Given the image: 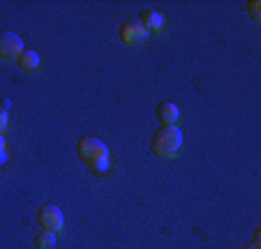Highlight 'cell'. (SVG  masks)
<instances>
[{
	"label": "cell",
	"mask_w": 261,
	"mask_h": 249,
	"mask_svg": "<svg viewBox=\"0 0 261 249\" xmlns=\"http://www.w3.org/2000/svg\"><path fill=\"white\" fill-rule=\"evenodd\" d=\"M7 157H10V155H7V148H5V150H0V169L7 164Z\"/></svg>",
	"instance_id": "12"
},
{
	"label": "cell",
	"mask_w": 261,
	"mask_h": 249,
	"mask_svg": "<svg viewBox=\"0 0 261 249\" xmlns=\"http://www.w3.org/2000/svg\"><path fill=\"white\" fill-rule=\"evenodd\" d=\"M243 249H259V247H254V244H250V247H243Z\"/></svg>",
	"instance_id": "15"
},
{
	"label": "cell",
	"mask_w": 261,
	"mask_h": 249,
	"mask_svg": "<svg viewBox=\"0 0 261 249\" xmlns=\"http://www.w3.org/2000/svg\"><path fill=\"white\" fill-rule=\"evenodd\" d=\"M245 12L252 16V21H256V23H259V21H261V14H259V3H256V0H252V3H247V5H245Z\"/></svg>",
	"instance_id": "10"
},
{
	"label": "cell",
	"mask_w": 261,
	"mask_h": 249,
	"mask_svg": "<svg viewBox=\"0 0 261 249\" xmlns=\"http://www.w3.org/2000/svg\"><path fill=\"white\" fill-rule=\"evenodd\" d=\"M21 53H23V39L12 30H0V58L19 60Z\"/></svg>",
	"instance_id": "4"
},
{
	"label": "cell",
	"mask_w": 261,
	"mask_h": 249,
	"mask_svg": "<svg viewBox=\"0 0 261 249\" xmlns=\"http://www.w3.org/2000/svg\"><path fill=\"white\" fill-rule=\"evenodd\" d=\"M76 157L88 166L93 173H107L109 169V148L95 136H84L76 141Z\"/></svg>",
	"instance_id": "1"
},
{
	"label": "cell",
	"mask_w": 261,
	"mask_h": 249,
	"mask_svg": "<svg viewBox=\"0 0 261 249\" xmlns=\"http://www.w3.org/2000/svg\"><path fill=\"white\" fill-rule=\"evenodd\" d=\"M182 146V132L178 127H160L150 139V150L155 157L173 159Z\"/></svg>",
	"instance_id": "2"
},
{
	"label": "cell",
	"mask_w": 261,
	"mask_h": 249,
	"mask_svg": "<svg viewBox=\"0 0 261 249\" xmlns=\"http://www.w3.org/2000/svg\"><path fill=\"white\" fill-rule=\"evenodd\" d=\"M146 37H148L146 28H143L137 19L125 21V23L120 25V39H123L125 44H139V42H143Z\"/></svg>",
	"instance_id": "6"
},
{
	"label": "cell",
	"mask_w": 261,
	"mask_h": 249,
	"mask_svg": "<svg viewBox=\"0 0 261 249\" xmlns=\"http://www.w3.org/2000/svg\"><path fill=\"white\" fill-rule=\"evenodd\" d=\"M5 148H7V146H5V136L0 134V150H5Z\"/></svg>",
	"instance_id": "14"
},
{
	"label": "cell",
	"mask_w": 261,
	"mask_h": 249,
	"mask_svg": "<svg viewBox=\"0 0 261 249\" xmlns=\"http://www.w3.org/2000/svg\"><path fill=\"white\" fill-rule=\"evenodd\" d=\"M37 224H40V229L42 231H46V233H58V231H63V224H65V219H63V210H60L58 205H54V203H44V205H40L37 208Z\"/></svg>",
	"instance_id": "3"
},
{
	"label": "cell",
	"mask_w": 261,
	"mask_h": 249,
	"mask_svg": "<svg viewBox=\"0 0 261 249\" xmlns=\"http://www.w3.org/2000/svg\"><path fill=\"white\" fill-rule=\"evenodd\" d=\"M139 23L146 28V33L148 35H158V33H162L164 30V23H167V19H164V14L162 12H158V10H141L139 12Z\"/></svg>",
	"instance_id": "5"
},
{
	"label": "cell",
	"mask_w": 261,
	"mask_h": 249,
	"mask_svg": "<svg viewBox=\"0 0 261 249\" xmlns=\"http://www.w3.org/2000/svg\"><path fill=\"white\" fill-rule=\"evenodd\" d=\"M35 247L37 249H54L56 244V235L54 233H46V231H40V233L35 235Z\"/></svg>",
	"instance_id": "9"
},
{
	"label": "cell",
	"mask_w": 261,
	"mask_h": 249,
	"mask_svg": "<svg viewBox=\"0 0 261 249\" xmlns=\"http://www.w3.org/2000/svg\"><path fill=\"white\" fill-rule=\"evenodd\" d=\"M16 63H19V67L23 69V72H40V67H42V60H40V56L35 53L33 49H23V53L19 56V60H16Z\"/></svg>",
	"instance_id": "8"
},
{
	"label": "cell",
	"mask_w": 261,
	"mask_h": 249,
	"mask_svg": "<svg viewBox=\"0 0 261 249\" xmlns=\"http://www.w3.org/2000/svg\"><path fill=\"white\" fill-rule=\"evenodd\" d=\"M155 116H158V120L162 122V127H176L178 118H180V111H178V106L173 102L164 99V102L158 104V108H155Z\"/></svg>",
	"instance_id": "7"
},
{
	"label": "cell",
	"mask_w": 261,
	"mask_h": 249,
	"mask_svg": "<svg viewBox=\"0 0 261 249\" xmlns=\"http://www.w3.org/2000/svg\"><path fill=\"white\" fill-rule=\"evenodd\" d=\"M7 125H10V120H7V111H3V108H0V134H5Z\"/></svg>",
	"instance_id": "11"
},
{
	"label": "cell",
	"mask_w": 261,
	"mask_h": 249,
	"mask_svg": "<svg viewBox=\"0 0 261 249\" xmlns=\"http://www.w3.org/2000/svg\"><path fill=\"white\" fill-rule=\"evenodd\" d=\"M10 106H12L10 99H0V108H3V111H10Z\"/></svg>",
	"instance_id": "13"
}]
</instances>
